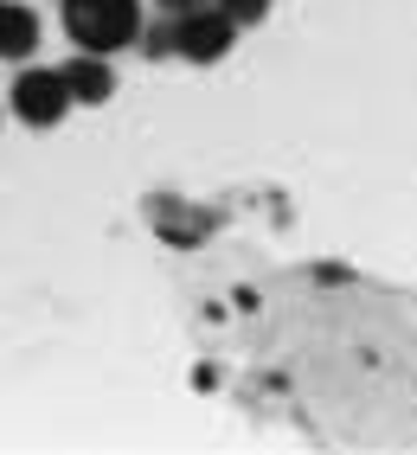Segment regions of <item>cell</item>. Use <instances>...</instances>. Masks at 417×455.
<instances>
[{
  "instance_id": "cell-1",
  "label": "cell",
  "mask_w": 417,
  "mask_h": 455,
  "mask_svg": "<svg viewBox=\"0 0 417 455\" xmlns=\"http://www.w3.org/2000/svg\"><path fill=\"white\" fill-rule=\"evenodd\" d=\"M65 26L84 52H116L141 33L135 0H65Z\"/></svg>"
},
{
  "instance_id": "cell-6",
  "label": "cell",
  "mask_w": 417,
  "mask_h": 455,
  "mask_svg": "<svg viewBox=\"0 0 417 455\" xmlns=\"http://www.w3.org/2000/svg\"><path fill=\"white\" fill-rule=\"evenodd\" d=\"M263 7H270V0H225V20L251 26V20H263Z\"/></svg>"
},
{
  "instance_id": "cell-4",
  "label": "cell",
  "mask_w": 417,
  "mask_h": 455,
  "mask_svg": "<svg viewBox=\"0 0 417 455\" xmlns=\"http://www.w3.org/2000/svg\"><path fill=\"white\" fill-rule=\"evenodd\" d=\"M39 45V20L26 7H0V58H26Z\"/></svg>"
},
{
  "instance_id": "cell-7",
  "label": "cell",
  "mask_w": 417,
  "mask_h": 455,
  "mask_svg": "<svg viewBox=\"0 0 417 455\" xmlns=\"http://www.w3.org/2000/svg\"><path fill=\"white\" fill-rule=\"evenodd\" d=\"M167 7H173V13H193V7H205V0H167Z\"/></svg>"
},
{
  "instance_id": "cell-5",
  "label": "cell",
  "mask_w": 417,
  "mask_h": 455,
  "mask_svg": "<svg viewBox=\"0 0 417 455\" xmlns=\"http://www.w3.org/2000/svg\"><path fill=\"white\" fill-rule=\"evenodd\" d=\"M65 71H71L65 90L77 103H103L109 97V65H103V58H77V65H65Z\"/></svg>"
},
{
  "instance_id": "cell-2",
  "label": "cell",
  "mask_w": 417,
  "mask_h": 455,
  "mask_svg": "<svg viewBox=\"0 0 417 455\" xmlns=\"http://www.w3.org/2000/svg\"><path fill=\"white\" fill-rule=\"evenodd\" d=\"M65 103H71L65 71H26V77L13 84V109H20L33 129H52L58 116H65Z\"/></svg>"
},
{
  "instance_id": "cell-3",
  "label": "cell",
  "mask_w": 417,
  "mask_h": 455,
  "mask_svg": "<svg viewBox=\"0 0 417 455\" xmlns=\"http://www.w3.org/2000/svg\"><path fill=\"white\" fill-rule=\"evenodd\" d=\"M231 33H237V20H225V13H213V7H193V13H180L173 45H180L187 58H199V65H213V58H225Z\"/></svg>"
}]
</instances>
